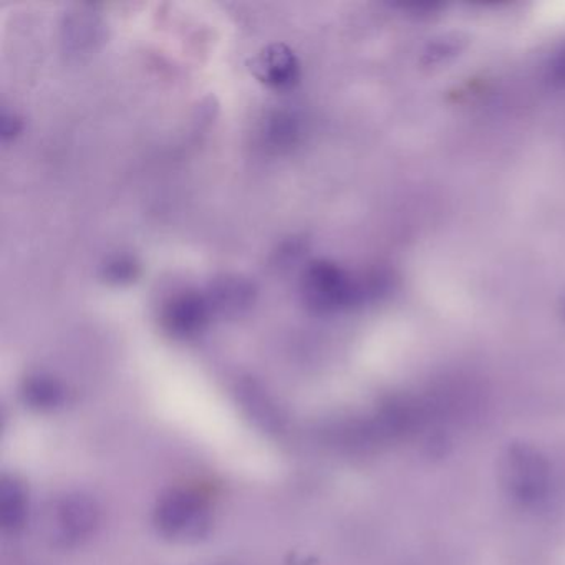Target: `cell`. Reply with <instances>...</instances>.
Listing matches in <instances>:
<instances>
[{
  "label": "cell",
  "instance_id": "cell-4",
  "mask_svg": "<svg viewBox=\"0 0 565 565\" xmlns=\"http://www.w3.org/2000/svg\"><path fill=\"white\" fill-rule=\"evenodd\" d=\"M302 296L309 309L329 313L350 306L359 296V289L339 267L316 263L303 274Z\"/></svg>",
  "mask_w": 565,
  "mask_h": 565
},
{
  "label": "cell",
  "instance_id": "cell-13",
  "mask_svg": "<svg viewBox=\"0 0 565 565\" xmlns=\"http://www.w3.org/2000/svg\"><path fill=\"white\" fill-rule=\"evenodd\" d=\"M554 77L557 78L561 84L565 85V51L564 54L558 57V61L554 65Z\"/></svg>",
  "mask_w": 565,
  "mask_h": 565
},
{
  "label": "cell",
  "instance_id": "cell-6",
  "mask_svg": "<svg viewBox=\"0 0 565 565\" xmlns=\"http://www.w3.org/2000/svg\"><path fill=\"white\" fill-rule=\"evenodd\" d=\"M250 72L270 88L286 90L299 82L300 64L289 47L274 44L250 61Z\"/></svg>",
  "mask_w": 565,
  "mask_h": 565
},
{
  "label": "cell",
  "instance_id": "cell-9",
  "mask_svg": "<svg viewBox=\"0 0 565 565\" xmlns=\"http://www.w3.org/2000/svg\"><path fill=\"white\" fill-rule=\"evenodd\" d=\"M22 398L34 409H54L64 402V388L51 376L35 375L25 380Z\"/></svg>",
  "mask_w": 565,
  "mask_h": 565
},
{
  "label": "cell",
  "instance_id": "cell-1",
  "mask_svg": "<svg viewBox=\"0 0 565 565\" xmlns=\"http://www.w3.org/2000/svg\"><path fill=\"white\" fill-rule=\"evenodd\" d=\"M154 524L164 537L198 541L210 531V504L194 489H171L158 501Z\"/></svg>",
  "mask_w": 565,
  "mask_h": 565
},
{
  "label": "cell",
  "instance_id": "cell-5",
  "mask_svg": "<svg viewBox=\"0 0 565 565\" xmlns=\"http://www.w3.org/2000/svg\"><path fill=\"white\" fill-rule=\"evenodd\" d=\"M211 312L213 310L207 297L184 292L168 300L161 313V322L171 335L190 339L204 329Z\"/></svg>",
  "mask_w": 565,
  "mask_h": 565
},
{
  "label": "cell",
  "instance_id": "cell-12",
  "mask_svg": "<svg viewBox=\"0 0 565 565\" xmlns=\"http://www.w3.org/2000/svg\"><path fill=\"white\" fill-rule=\"evenodd\" d=\"M138 276V266L130 257H117L105 267V277L108 282L125 284L131 282Z\"/></svg>",
  "mask_w": 565,
  "mask_h": 565
},
{
  "label": "cell",
  "instance_id": "cell-8",
  "mask_svg": "<svg viewBox=\"0 0 565 565\" xmlns=\"http://www.w3.org/2000/svg\"><path fill=\"white\" fill-rule=\"evenodd\" d=\"M253 286L243 279H220L211 289L210 300L211 310L217 309L223 313H237L246 310L253 303Z\"/></svg>",
  "mask_w": 565,
  "mask_h": 565
},
{
  "label": "cell",
  "instance_id": "cell-7",
  "mask_svg": "<svg viewBox=\"0 0 565 565\" xmlns=\"http://www.w3.org/2000/svg\"><path fill=\"white\" fill-rule=\"evenodd\" d=\"M29 501L24 486L15 478H2L0 482V522L6 532L21 531L28 521Z\"/></svg>",
  "mask_w": 565,
  "mask_h": 565
},
{
  "label": "cell",
  "instance_id": "cell-10",
  "mask_svg": "<svg viewBox=\"0 0 565 565\" xmlns=\"http://www.w3.org/2000/svg\"><path fill=\"white\" fill-rule=\"evenodd\" d=\"M64 35L72 51L78 52L92 49L100 41V21L90 12H75L65 22Z\"/></svg>",
  "mask_w": 565,
  "mask_h": 565
},
{
  "label": "cell",
  "instance_id": "cell-11",
  "mask_svg": "<svg viewBox=\"0 0 565 565\" xmlns=\"http://www.w3.org/2000/svg\"><path fill=\"white\" fill-rule=\"evenodd\" d=\"M264 138L274 150H286L299 138V124L286 111H274L264 124Z\"/></svg>",
  "mask_w": 565,
  "mask_h": 565
},
{
  "label": "cell",
  "instance_id": "cell-3",
  "mask_svg": "<svg viewBox=\"0 0 565 565\" xmlns=\"http://www.w3.org/2000/svg\"><path fill=\"white\" fill-rule=\"evenodd\" d=\"M49 539L58 547H74L87 541L100 524V509L84 494H67L49 509Z\"/></svg>",
  "mask_w": 565,
  "mask_h": 565
},
{
  "label": "cell",
  "instance_id": "cell-2",
  "mask_svg": "<svg viewBox=\"0 0 565 565\" xmlns=\"http://www.w3.org/2000/svg\"><path fill=\"white\" fill-rule=\"evenodd\" d=\"M502 484L514 501L534 505L547 495L551 488V466L537 449L512 445L501 465Z\"/></svg>",
  "mask_w": 565,
  "mask_h": 565
}]
</instances>
